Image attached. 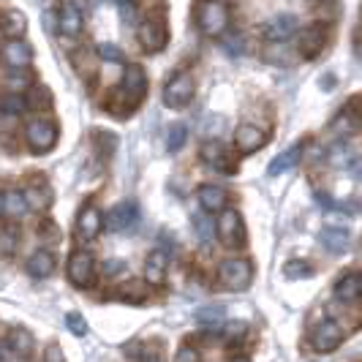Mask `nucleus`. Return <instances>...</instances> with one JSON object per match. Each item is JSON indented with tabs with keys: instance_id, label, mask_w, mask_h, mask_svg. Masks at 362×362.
Returning a JSON list of instances; mask_svg holds the SVG:
<instances>
[{
	"instance_id": "1",
	"label": "nucleus",
	"mask_w": 362,
	"mask_h": 362,
	"mask_svg": "<svg viewBox=\"0 0 362 362\" xmlns=\"http://www.w3.org/2000/svg\"><path fill=\"white\" fill-rule=\"evenodd\" d=\"M197 25L204 36H223L229 28V8L223 0H202L197 8Z\"/></svg>"
},
{
	"instance_id": "2",
	"label": "nucleus",
	"mask_w": 362,
	"mask_h": 362,
	"mask_svg": "<svg viewBox=\"0 0 362 362\" xmlns=\"http://www.w3.org/2000/svg\"><path fill=\"white\" fill-rule=\"evenodd\" d=\"M216 235L226 248H243L245 245V226L237 210H218L216 218Z\"/></svg>"
},
{
	"instance_id": "3",
	"label": "nucleus",
	"mask_w": 362,
	"mask_h": 362,
	"mask_svg": "<svg viewBox=\"0 0 362 362\" xmlns=\"http://www.w3.org/2000/svg\"><path fill=\"white\" fill-rule=\"evenodd\" d=\"M251 275H254L251 262H248V259H240V256L221 262V267H218V281H221L223 289H229V291L245 289V286L251 284Z\"/></svg>"
},
{
	"instance_id": "4",
	"label": "nucleus",
	"mask_w": 362,
	"mask_h": 362,
	"mask_svg": "<svg viewBox=\"0 0 362 362\" xmlns=\"http://www.w3.org/2000/svg\"><path fill=\"white\" fill-rule=\"evenodd\" d=\"M344 341H346L344 325H338V322H332V319H325L322 325L310 332V346H313L316 351H322V354L335 351Z\"/></svg>"
},
{
	"instance_id": "5",
	"label": "nucleus",
	"mask_w": 362,
	"mask_h": 362,
	"mask_svg": "<svg viewBox=\"0 0 362 362\" xmlns=\"http://www.w3.org/2000/svg\"><path fill=\"white\" fill-rule=\"evenodd\" d=\"M25 139L33 153H49L57 142V128L52 120H33L25 128Z\"/></svg>"
},
{
	"instance_id": "6",
	"label": "nucleus",
	"mask_w": 362,
	"mask_h": 362,
	"mask_svg": "<svg viewBox=\"0 0 362 362\" xmlns=\"http://www.w3.org/2000/svg\"><path fill=\"white\" fill-rule=\"evenodd\" d=\"M194 98V79L188 74H175L163 88V104L172 109H182Z\"/></svg>"
},
{
	"instance_id": "7",
	"label": "nucleus",
	"mask_w": 362,
	"mask_h": 362,
	"mask_svg": "<svg viewBox=\"0 0 362 362\" xmlns=\"http://www.w3.org/2000/svg\"><path fill=\"white\" fill-rule=\"evenodd\" d=\"M69 281H71L74 286H79V289H88L93 284V278H95V262H93V256L88 251H76L71 254L69 259Z\"/></svg>"
},
{
	"instance_id": "8",
	"label": "nucleus",
	"mask_w": 362,
	"mask_h": 362,
	"mask_svg": "<svg viewBox=\"0 0 362 362\" xmlns=\"http://www.w3.org/2000/svg\"><path fill=\"white\" fill-rule=\"evenodd\" d=\"M136 38H139V44H142V49L145 52H161L163 47H166V25H163L161 19H147L139 25V30H136Z\"/></svg>"
},
{
	"instance_id": "9",
	"label": "nucleus",
	"mask_w": 362,
	"mask_h": 362,
	"mask_svg": "<svg viewBox=\"0 0 362 362\" xmlns=\"http://www.w3.org/2000/svg\"><path fill=\"white\" fill-rule=\"evenodd\" d=\"M101 229H104V216H101V210H98L95 204L82 207V213L76 218V237H79L82 243H93L95 237L101 235Z\"/></svg>"
},
{
	"instance_id": "10",
	"label": "nucleus",
	"mask_w": 362,
	"mask_h": 362,
	"mask_svg": "<svg viewBox=\"0 0 362 362\" xmlns=\"http://www.w3.org/2000/svg\"><path fill=\"white\" fill-rule=\"evenodd\" d=\"M297 28H300V22H297L294 14H278V17H272L270 22H264L262 33H264L267 41L278 44V41H289V38L297 33Z\"/></svg>"
},
{
	"instance_id": "11",
	"label": "nucleus",
	"mask_w": 362,
	"mask_h": 362,
	"mask_svg": "<svg viewBox=\"0 0 362 362\" xmlns=\"http://www.w3.org/2000/svg\"><path fill=\"white\" fill-rule=\"evenodd\" d=\"M327 44V30L325 25H308L305 30H300V41H297V52L303 57H316V54L325 49Z\"/></svg>"
},
{
	"instance_id": "12",
	"label": "nucleus",
	"mask_w": 362,
	"mask_h": 362,
	"mask_svg": "<svg viewBox=\"0 0 362 362\" xmlns=\"http://www.w3.org/2000/svg\"><path fill=\"white\" fill-rule=\"evenodd\" d=\"M0 54H3V63H6L8 69H28V66H30V60H33V49H30V44H28V41H22V38H8Z\"/></svg>"
},
{
	"instance_id": "13",
	"label": "nucleus",
	"mask_w": 362,
	"mask_h": 362,
	"mask_svg": "<svg viewBox=\"0 0 362 362\" xmlns=\"http://www.w3.org/2000/svg\"><path fill=\"white\" fill-rule=\"evenodd\" d=\"M199 158L204 163H210V166H216L218 172H226V175H232L237 166L232 163L229 158V153H226V145H221L216 139H207L199 150Z\"/></svg>"
},
{
	"instance_id": "14",
	"label": "nucleus",
	"mask_w": 362,
	"mask_h": 362,
	"mask_svg": "<svg viewBox=\"0 0 362 362\" xmlns=\"http://www.w3.org/2000/svg\"><path fill=\"white\" fill-rule=\"evenodd\" d=\"M82 25H85V14L76 3H63L60 11H57V28L63 36H79L82 33Z\"/></svg>"
},
{
	"instance_id": "15",
	"label": "nucleus",
	"mask_w": 362,
	"mask_h": 362,
	"mask_svg": "<svg viewBox=\"0 0 362 362\" xmlns=\"http://www.w3.org/2000/svg\"><path fill=\"white\" fill-rule=\"evenodd\" d=\"M235 145L240 153H256V150L267 145V134L262 128L251 126V123H243L235 131Z\"/></svg>"
},
{
	"instance_id": "16",
	"label": "nucleus",
	"mask_w": 362,
	"mask_h": 362,
	"mask_svg": "<svg viewBox=\"0 0 362 362\" xmlns=\"http://www.w3.org/2000/svg\"><path fill=\"white\" fill-rule=\"evenodd\" d=\"M136 216H139V210H136L134 202H120V204H115V207L109 210L107 226L112 232H128V229L136 223Z\"/></svg>"
},
{
	"instance_id": "17",
	"label": "nucleus",
	"mask_w": 362,
	"mask_h": 362,
	"mask_svg": "<svg viewBox=\"0 0 362 362\" xmlns=\"http://www.w3.org/2000/svg\"><path fill=\"white\" fill-rule=\"evenodd\" d=\"M120 90L126 93L131 101H139L147 90V74L142 66H126V74H123V88Z\"/></svg>"
},
{
	"instance_id": "18",
	"label": "nucleus",
	"mask_w": 362,
	"mask_h": 362,
	"mask_svg": "<svg viewBox=\"0 0 362 362\" xmlns=\"http://www.w3.org/2000/svg\"><path fill=\"white\" fill-rule=\"evenodd\" d=\"M145 284L150 286H163L166 284V254L153 251L145 262Z\"/></svg>"
},
{
	"instance_id": "19",
	"label": "nucleus",
	"mask_w": 362,
	"mask_h": 362,
	"mask_svg": "<svg viewBox=\"0 0 362 362\" xmlns=\"http://www.w3.org/2000/svg\"><path fill=\"white\" fill-rule=\"evenodd\" d=\"M226 202H229L226 188H221V185H202L199 188L202 210H207V213H218V210H223V207H226Z\"/></svg>"
},
{
	"instance_id": "20",
	"label": "nucleus",
	"mask_w": 362,
	"mask_h": 362,
	"mask_svg": "<svg viewBox=\"0 0 362 362\" xmlns=\"http://www.w3.org/2000/svg\"><path fill=\"white\" fill-rule=\"evenodd\" d=\"M25 270H28V275H33V278H47V275H52L54 254L52 251H47V248H41V251H36V254H30V259L25 262Z\"/></svg>"
},
{
	"instance_id": "21",
	"label": "nucleus",
	"mask_w": 362,
	"mask_h": 362,
	"mask_svg": "<svg viewBox=\"0 0 362 362\" xmlns=\"http://www.w3.org/2000/svg\"><path fill=\"white\" fill-rule=\"evenodd\" d=\"M362 294V278L357 272H346L344 278L335 284V297L341 303H357Z\"/></svg>"
},
{
	"instance_id": "22",
	"label": "nucleus",
	"mask_w": 362,
	"mask_h": 362,
	"mask_svg": "<svg viewBox=\"0 0 362 362\" xmlns=\"http://www.w3.org/2000/svg\"><path fill=\"white\" fill-rule=\"evenodd\" d=\"M319 243L325 245L329 254H344L346 248H349V243H351V237H349L346 229L327 226V229H322V235H319Z\"/></svg>"
},
{
	"instance_id": "23",
	"label": "nucleus",
	"mask_w": 362,
	"mask_h": 362,
	"mask_svg": "<svg viewBox=\"0 0 362 362\" xmlns=\"http://www.w3.org/2000/svg\"><path fill=\"white\" fill-rule=\"evenodd\" d=\"M300 158H303V145L297 142V145H291L289 150H284L281 156H275L267 172H270V175H284V172L294 169V166L300 163Z\"/></svg>"
},
{
	"instance_id": "24",
	"label": "nucleus",
	"mask_w": 362,
	"mask_h": 362,
	"mask_svg": "<svg viewBox=\"0 0 362 362\" xmlns=\"http://www.w3.org/2000/svg\"><path fill=\"white\" fill-rule=\"evenodd\" d=\"M0 30H3L8 38L25 36V30H28V19H25V14H22V11L11 8V11H6V14L0 17Z\"/></svg>"
},
{
	"instance_id": "25",
	"label": "nucleus",
	"mask_w": 362,
	"mask_h": 362,
	"mask_svg": "<svg viewBox=\"0 0 362 362\" xmlns=\"http://www.w3.org/2000/svg\"><path fill=\"white\" fill-rule=\"evenodd\" d=\"M22 197L28 202V210H47L52 204V191L47 185H30L22 191Z\"/></svg>"
},
{
	"instance_id": "26",
	"label": "nucleus",
	"mask_w": 362,
	"mask_h": 362,
	"mask_svg": "<svg viewBox=\"0 0 362 362\" xmlns=\"http://www.w3.org/2000/svg\"><path fill=\"white\" fill-rule=\"evenodd\" d=\"M8 349L19 354V357H28L30 351H33V335L28 332V329H22V327H14L11 332H8Z\"/></svg>"
},
{
	"instance_id": "27",
	"label": "nucleus",
	"mask_w": 362,
	"mask_h": 362,
	"mask_svg": "<svg viewBox=\"0 0 362 362\" xmlns=\"http://www.w3.org/2000/svg\"><path fill=\"white\" fill-rule=\"evenodd\" d=\"M28 202L22 197V191H6L3 194V216H11V218H22L28 216Z\"/></svg>"
},
{
	"instance_id": "28",
	"label": "nucleus",
	"mask_w": 362,
	"mask_h": 362,
	"mask_svg": "<svg viewBox=\"0 0 362 362\" xmlns=\"http://www.w3.org/2000/svg\"><path fill=\"white\" fill-rule=\"evenodd\" d=\"M357 128H360V117H357V112H351V109H346L344 115H338L335 123H332V131H335V134H344V136L354 134Z\"/></svg>"
},
{
	"instance_id": "29",
	"label": "nucleus",
	"mask_w": 362,
	"mask_h": 362,
	"mask_svg": "<svg viewBox=\"0 0 362 362\" xmlns=\"http://www.w3.org/2000/svg\"><path fill=\"white\" fill-rule=\"evenodd\" d=\"M19 245L17 226H0V256H11Z\"/></svg>"
},
{
	"instance_id": "30",
	"label": "nucleus",
	"mask_w": 362,
	"mask_h": 362,
	"mask_svg": "<svg viewBox=\"0 0 362 362\" xmlns=\"http://www.w3.org/2000/svg\"><path fill=\"white\" fill-rule=\"evenodd\" d=\"M28 109V101L19 95V93H11V95H3L0 98V115H22Z\"/></svg>"
},
{
	"instance_id": "31",
	"label": "nucleus",
	"mask_w": 362,
	"mask_h": 362,
	"mask_svg": "<svg viewBox=\"0 0 362 362\" xmlns=\"http://www.w3.org/2000/svg\"><path fill=\"white\" fill-rule=\"evenodd\" d=\"M6 85H8V90L11 93H22L25 88L33 85V76L25 71V69H11V74L6 76Z\"/></svg>"
},
{
	"instance_id": "32",
	"label": "nucleus",
	"mask_w": 362,
	"mask_h": 362,
	"mask_svg": "<svg viewBox=\"0 0 362 362\" xmlns=\"http://www.w3.org/2000/svg\"><path fill=\"white\" fill-rule=\"evenodd\" d=\"M185 139H188V128L182 126V123H175V126L169 128V134H166V147H169L172 153H177V150L185 145Z\"/></svg>"
},
{
	"instance_id": "33",
	"label": "nucleus",
	"mask_w": 362,
	"mask_h": 362,
	"mask_svg": "<svg viewBox=\"0 0 362 362\" xmlns=\"http://www.w3.org/2000/svg\"><path fill=\"white\" fill-rule=\"evenodd\" d=\"M223 313H226L223 305H207V308L197 310V322H202V325H218L223 319Z\"/></svg>"
},
{
	"instance_id": "34",
	"label": "nucleus",
	"mask_w": 362,
	"mask_h": 362,
	"mask_svg": "<svg viewBox=\"0 0 362 362\" xmlns=\"http://www.w3.org/2000/svg\"><path fill=\"white\" fill-rule=\"evenodd\" d=\"M194 226L199 229L202 243H210V240H213V235H216V232H213V221H207L202 213H199V216H194Z\"/></svg>"
},
{
	"instance_id": "35",
	"label": "nucleus",
	"mask_w": 362,
	"mask_h": 362,
	"mask_svg": "<svg viewBox=\"0 0 362 362\" xmlns=\"http://www.w3.org/2000/svg\"><path fill=\"white\" fill-rule=\"evenodd\" d=\"M66 327L71 329L76 338H82V335H88V322L79 316V313H69L66 316Z\"/></svg>"
},
{
	"instance_id": "36",
	"label": "nucleus",
	"mask_w": 362,
	"mask_h": 362,
	"mask_svg": "<svg viewBox=\"0 0 362 362\" xmlns=\"http://www.w3.org/2000/svg\"><path fill=\"white\" fill-rule=\"evenodd\" d=\"M310 264L308 262H289L286 267H284V275H289V278H308L310 275Z\"/></svg>"
},
{
	"instance_id": "37",
	"label": "nucleus",
	"mask_w": 362,
	"mask_h": 362,
	"mask_svg": "<svg viewBox=\"0 0 362 362\" xmlns=\"http://www.w3.org/2000/svg\"><path fill=\"white\" fill-rule=\"evenodd\" d=\"M120 294L131 297V300H142L145 297V284L142 281H128L126 286H120Z\"/></svg>"
},
{
	"instance_id": "38",
	"label": "nucleus",
	"mask_w": 362,
	"mask_h": 362,
	"mask_svg": "<svg viewBox=\"0 0 362 362\" xmlns=\"http://www.w3.org/2000/svg\"><path fill=\"white\" fill-rule=\"evenodd\" d=\"M98 57L107 60V63H120V60H123V52H120L115 44H101V47H98Z\"/></svg>"
},
{
	"instance_id": "39",
	"label": "nucleus",
	"mask_w": 362,
	"mask_h": 362,
	"mask_svg": "<svg viewBox=\"0 0 362 362\" xmlns=\"http://www.w3.org/2000/svg\"><path fill=\"white\" fill-rule=\"evenodd\" d=\"M286 47H284V41H278V47H272V49H267V60H270V63H278V60H281V63H289V57H286Z\"/></svg>"
},
{
	"instance_id": "40",
	"label": "nucleus",
	"mask_w": 362,
	"mask_h": 362,
	"mask_svg": "<svg viewBox=\"0 0 362 362\" xmlns=\"http://www.w3.org/2000/svg\"><path fill=\"white\" fill-rule=\"evenodd\" d=\"M175 362H199V351L194 346H182L180 351H177V357H175Z\"/></svg>"
},
{
	"instance_id": "41",
	"label": "nucleus",
	"mask_w": 362,
	"mask_h": 362,
	"mask_svg": "<svg viewBox=\"0 0 362 362\" xmlns=\"http://www.w3.org/2000/svg\"><path fill=\"white\" fill-rule=\"evenodd\" d=\"M44 362H66L63 351H60V346H57V344L47 346V349H44Z\"/></svg>"
},
{
	"instance_id": "42",
	"label": "nucleus",
	"mask_w": 362,
	"mask_h": 362,
	"mask_svg": "<svg viewBox=\"0 0 362 362\" xmlns=\"http://www.w3.org/2000/svg\"><path fill=\"white\" fill-rule=\"evenodd\" d=\"M226 335H229V338H240V335H245V325H229Z\"/></svg>"
},
{
	"instance_id": "43",
	"label": "nucleus",
	"mask_w": 362,
	"mask_h": 362,
	"mask_svg": "<svg viewBox=\"0 0 362 362\" xmlns=\"http://www.w3.org/2000/svg\"><path fill=\"white\" fill-rule=\"evenodd\" d=\"M117 270H126V264L123 262H109V264H104V272H117Z\"/></svg>"
},
{
	"instance_id": "44",
	"label": "nucleus",
	"mask_w": 362,
	"mask_h": 362,
	"mask_svg": "<svg viewBox=\"0 0 362 362\" xmlns=\"http://www.w3.org/2000/svg\"><path fill=\"white\" fill-rule=\"evenodd\" d=\"M226 49L229 52H243V41L237 38V41H226Z\"/></svg>"
},
{
	"instance_id": "45",
	"label": "nucleus",
	"mask_w": 362,
	"mask_h": 362,
	"mask_svg": "<svg viewBox=\"0 0 362 362\" xmlns=\"http://www.w3.org/2000/svg\"><path fill=\"white\" fill-rule=\"evenodd\" d=\"M3 362H25V357H19L14 351H6V354H3Z\"/></svg>"
},
{
	"instance_id": "46",
	"label": "nucleus",
	"mask_w": 362,
	"mask_h": 362,
	"mask_svg": "<svg viewBox=\"0 0 362 362\" xmlns=\"http://www.w3.org/2000/svg\"><path fill=\"white\" fill-rule=\"evenodd\" d=\"M142 362H163V360H161V354H158V351H150V354H145V360Z\"/></svg>"
},
{
	"instance_id": "47",
	"label": "nucleus",
	"mask_w": 362,
	"mask_h": 362,
	"mask_svg": "<svg viewBox=\"0 0 362 362\" xmlns=\"http://www.w3.org/2000/svg\"><path fill=\"white\" fill-rule=\"evenodd\" d=\"M6 351H8V346L0 341V362H3V354H6Z\"/></svg>"
},
{
	"instance_id": "48",
	"label": "nucleus",
	"mask_w": 362,
	"mask_h": 362,
	"mask_svg": "<svg viewBox=\"0 0 362 362\" xmlns=\"http://www.w3.org/2000/svg\"><path fill=\"white\" fill-rule=\"evenodd\" d=\"M229 362H248L245 357H235V360H229Z\"/></svg>"
},
{
	"instance_id": "49",
	"label": "nucleus",
	"mask_w": 362,
	"mask_h": 362,
	"mask_svg": "<svg viewBox=\"0 0 362 362\" xmlns=\"http://www.w3.org/2000/svg\"><path fill=\"white\" fill-rule=\"evenodd\" d=\"M0 216H3V194H0Z\"/></svg>"
},
{
	"instance_id": "50",
	"label": "nucleus",
	"mask_w": 362,
	"mask_h": 362,
	"mask_svg": "<svg viewBox=\"0 0 362 362\" xmlns=\"http://www.w3.org/2000/svg\"><path fill=\"white\" fill-rule=\"evenodd\" d=\"M117 3H123V6H126V0H117Z\"/></svg>"
}]
</instances>
